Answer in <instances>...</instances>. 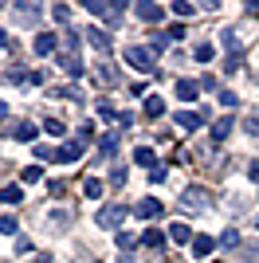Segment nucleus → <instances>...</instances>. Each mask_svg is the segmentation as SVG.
Returning a JSON list of instances; mask_svg holds the SVG:
<instances>
[{"label":"nucleus","mask_w":259,"mask_h":263,"mask_svg":"<svg viewBox=\"0 0 259 263\" xmlns=\"http://www.w3.org/2000/svg\"><path fill=\"white\" fill-rule=\"evenodd\" d=\"M196 90H200V83H193V79H181V83H177V99H181V102H193V99H196Z\"/></svg>","instance_id":"nucleus-10"},{"label":"nucleus","mask_w":259,"mask_h":263,"mask_svg":"<svg viewBox=\"0 0 259 263\" xmlns=\"http://www.w3.org/2000/svg\"><path fill=\"white\" fill-rule=\"evenodd\" d=\"M75 142L83 145V149L95 142V122H83V126H79V130H75Z\"/></svg>","instance_id":"nucleus-15"},{"label":"nucleus","mask_w":259,"mask_h":263,"mask_svg":"<svg viewBox=\"0 0 259 263\" xmlns=\"http://www.w3.org/2000/svg\"><path fill=\"white\" fill-rule=\"evenodd\" d=\"M24 252H32V240H28V236H16V255H24Z\"/></svg>","instance_id":"nucleus-33"},{"label":"nucleus","mask_w":259,"mask_h":263,"mask_svg":"<svg viewBox=\"0 0 259 263\" xmlns=\"http://www.w3.org/2000/svg\"><path fill=\"white\" fill-rule=\"evenodd\" d=\"M110 185H126V169H114V173H110Z\"/></svg>","instance_id":"nucleus-36"},{"label":"nucleus","mask_w":259,"mask_h":263,"mask_svg":"<svg viewBox=\"0 0 259 263\" xmlns=\"http://www.w3.org/2000/svg\"><path fill=\"white\" fill-rule=\"evenodd\" d=\"M220 44H224V47H228V51L236 55V47H239V40H236V32H224V35H220Z\"/></svg>","instance_id":"nucleus-31"},{"label":"nucleus","mask_w":259,"mask_h":263,"mask_svg":"<svg viewBox=\"0 0 259 263\" xmlns=\"http://www.w3.org/2000/svg\"><path fill=\"white\" fill-rule=\"evenodd\" d=\"M145 114H150V118H161V114H165V99L150 95V99H145Z\"/></svg>","instance_id":"nucleus-17"},{"label":"nucleus","mask_w":259,"mask_h":263,"mask_svg":"<svg viewBox=\"0 0 259 263\" xmlns=\"http://www.w3.org/2000/svg\"><path fill=\"white\" fill-rule=\"evenodd\" d=\"M138 16H141V24H157V20H165V8L161 4H138Z\"/></svg>","instance_id":"nucleus-5"},{"label":"nucleus","mask_w":259,"mask_h":263,"mask_svg":"<svg viewBox=\"0 0 259 263\" xmlns=\"http://www.w3.org/2000/svg\"><path fill=\"white\" fill-rule=\"evenodd\" d=\"M55 47H59L55 32H40V35H35V55H51Z\"/></svg>","instance_id":"nucleus-6"},{"label":"nucleus","mask_w":259,"mask_h":263,"mask_svg":"<svg viewBox=\"0 0 259 263\" xmlns=\"http://www.w3.org/2000/svg\"><path fill=\"white\" fill-rule=\"evenodd\" d=\"M220 102H224V106H236L239 95H236V90H220Z\"/></svg>","instance_id":"nucleus-32"},{"label":"nucleus","mask_w":259,"mask_h":263,"mask_svg":"<svg viewBox=\"0 0 259 263\" xmlns=\"http://www.w3.org/2000/svg\"><path fill=\"white\" fill-rule=\"evenodd\" d=\"M228 134H232V118H220V122L212 126V138H216V142H224Z\"/></svg>","instance_id":"nucleus-21"},{"label":"nucleus","mask_w":259,"mask_h":263,"mask_svg":"<svg viewBox=\"0 0 259 263\" xmlns=\"http://www.w3.org/2000/svg\"><path fill=\"white\" fill-rule=\"evenodd\" d=\"M20 197H24L20 185H4L0 189V200H4V204H20Z\"/></svg>","instance_id":"nucleus-16"},{"label":"nucleus","mask_w":259,"mask_h":263,"mask_svg":"<svg viewBox=\"0 0 259 263\" xmlns=\"http://www.w3.org/2000/svg\"><path fill=\"white\" fill-rule=\"evenodd\" d=\"M79 157H83V145H79V142H67V145L55 149V161H59V165H71V161H79Z\"/></svg>","instance_id":"nucleus-4"},{"label":"nucleus","mask_w":259,"mask_h":263,"mask_svg":"<svg viewBox=\"0 0 259 263\" xmlns=\"http://www.w3.org/2000/svg\"><path fill=\"white\" fill-rule=\"evenodd\" d=\"M83 193H86V197H102V181H98V177H86V181H83Z\"/></svg>","instance_id":"nucleus-23"},{"label":"nucleus","mask_w":259,"mask_h":263,"mask_svg":"<svg viewBox=\"0 0 259 263\" xmlns=\"http://www.w3.org/2000/svg\"><path fill=\"white\" fill-rule=\"evenodd\" d=\"M134 212L145 220V216H157V212H161V204H157V200H138V209H134Z\"/></svg>","instance_id":"nucleus-18"},{"label":"nucleus","mask_w":259,"mask_h":263,"mask_svg":"<svg viewBox=\"0 0 259 263\" xmlns=\"http://www.w3.org/2000/svg\"><path fill=\"white\" fill-rule=\"evenodd\" d=\"M150 181H153V185H161V181H165V165H157V169H150Z\"/></svg>","instance_id":"nucleus-35"},{"label":"nucleus","mask_w":259,"mask_h":263,"mask_svg":"<svg viewBox=\"0 0 259 263\" xmlns=\"http://www.w3.org/2000/svg\"><path fill=\"white\" fill-rule=\"evenodd\" d=\"M40 177H43V169H40V165H28V169L20 173V181H24V185H35Z\"/></svg>","instance_id":"nucleus-24"},{"label":"nucleus","mask_w":259,"mask_h":263,"mask_svg":"<svg viewBox=\"0 0 259 263\" xmlns=\"http://www.w3.org/2000/svg\"><path fill=\"white\" fill-rule=\"evenodd\" d=\"M134 161H138L141 169H157V157H153V149H145V145L134 149Z\"/></svg>","instance_id":"nucleus-13"},{"label":"nucleus","mask_w":259,"mask_h":263,"mask_svg":"<svg viewBox=\"0 0 259 263\" xmlns=\"http://www.w3.org/2000/svg\"><path fill=\"white\" fill-rule=\"evenodd\" d=\"M126 63L145 71V75H153V51H145V47H126Z\"/></svg>","instance_id":"nucleus-1"},{"label":"nucleus","mask_w":259,"mask_h":263,"mask_svg":"<svg viewBox=\"0 0 259 263\" xmlns=\"http://www.w3.org/2000/svg\"><path fill=\"white\" fill-rule=\"evenodd\" d=\"M12 134H16L20 142H32V138H35V134H40V130H35L32 122H20V126H16V130H12Z\"/></svg>","instance_id":"nucleus-20"},{"label":"nucleus","mask_w":259,"mask_h":263,"mask_svg":"<svg viewBox=\"0 0 259 263\" xmlns=\"http://www.w3.org/2000/svg\"><path fill=\"white\" fill-rule=\"evenodd\" d=\"M51 16H55L59 24H67V20H71V8H67V4H55V8H51Z\"/></svg>","instance_id":"nucleus-30"},{"label":"nucleus","mask_w":259,"mask_h":263,"mask_svg":"<svg viewBox=\"0 0 259 263\" xmlns=\"http://www.w3.org/2000/svg\"><path fill=\"white\" fill-rule=\"evenodd\" d=\"M122 220H126V209H122V204H110V209L98 212V224H102V228H122Z\"/></svg>","instance_id":"nucleus-3"},{"label":"nucleus","mask_w":259,"mask_h":263,"mask_svg":"<svg viewBox=\"0 0 259 263\" xmlns=\"http://www.w3.org/2000/svg\"><path fill=\"white\" fill-rule=\"evenodd\" d=\"M220 243H224V248H239V232H236V228H228L224 236H220Z\"/></svg>","instance_id":"nucleus-28"},{"label":"nucleus","mask_w":259,"mask_h":263,"mask_svg":"<svg viewBox=\"0 0 259 263\" xmlns=\"http://www.w3.org/2000/svg\"><path fill=\"white\" fill-rule=\"evenodd\" d=\"M59 63H63V71H67V75H83V63H79L75 55H59Z\"/></svg>","instance_id":"nucleus-19"},{"label":"nucleus","mask_w":259,"mask_h":263,"mask_svg":"<svg viewBox=\"0 0 259 263\" xmlns=\"http://www.w3.org/2000/svg\"><path fill=\"white\" fill-rule=\"evenodd\" d=\"M236 67H239V51H236V55H228V59H224V75H232Z\"/></svg>","instance_id":"nucleus-34"},{"label":"nucleus","mask_w":259,"mask_h":263,"mask_svg":"<svg viewBox=\"0 0 259 263\" xmlns=\"http://www.w3.org/2000/svg\"><path fill=\"white\" fill-rule=\"evenodd\" d=\"M59 44H63V47H67V55H71V51L79 47V35H75V32H63V35H59Z\"/></svg>","instance_id":"nucleus-27"},{"label":"nucleus","mask_w":259,"mask_h":263,"mask_svg":"<svg viewBox=\"0 0 259 263\" xmlns=\"http://www.w3.org/2000/svg\"><path fill=\"white\" fill-rule=\"evenodd\" d=\"M193 55H196V63H212L216 47H212V44H196V51H193Z\"/></svg>","instance_id":"nucleus-22"},{"label":"nucleus","mask_w":259,"mask_h":263,"mask_svg":"<svg viewBox=\"0 0 259 263\" xmlns=\"http://www.w3.org/2000/svg\"><path fill=\"white\" fill-rule=\"evenodd\" d=\"M173 16H177V20H189V16H193V4L177 0V4H173Z\"/></svg>","instance_id":"nucleus-25"},{"label":"nucleus","mask_w":259,"mask_h":263,"mask_svg":"<svg viewBox=\"0 0 259 263\" xmlns=\"http://www.w3.org/2000/svg\"><path fill=\"white\" fill-rule=\"evenodd\" d=\"M248 177H251V181H259V161H251V169H248Z\"/></svg>","instance_id":"nucleus-37"},{"label":"nucleus","mask_w":259,"mask_h":263,"mask_svg":"<svg viewBox=\"0 0 259 263\" xmlns=\"http://www.w3.org/2000/svg\"><path fill=\"white\" fill-rule=\"evenodd\" d=\"M43 130L51 134V138H63V122H55V118H47V122H43Z\"/></svg>","instance_id":"nucleus-29"},{"label":"nucleus","mask_w":259,"mask_h":263,"mask_svg":"<svg viewBox=\"0 0 259 263\" xmlns=\"http://www.w3.org/2000/svg\"><path fill=\"white\" fill-rule=\"evenodd\" d=\"M4 44H8V32H4V28H0V47H4Z\"/></svg>","instance_id":"nucleus-38"},{"label":"nucleus","mask_w":259,"mask_h":263,"mask_svg":"<svg viewBox=\"0 0 259 263\" xmlns=\"http://www.w3.org/2000/svg\"><path fill=\"white\" fill-rule=\"evenodd\" d=\"M16 228H20L16 216H0V232H4V236H16Z\"/></svg>","instance_id":"nucleus-26"},{"label":"nucleus","mask_w":259,"mask_h":263,"mask_svg":"<svg viewBox=\"0 0 259 263\" xmlns=\"http://www.w3.org/2000/svg\"><path fill=\"white\" fill-rule=\"evenodd\" d=\"M177 204H181V209H208V189H200V185L184 189Z\"/></svg>","instance_id":"nucleus-2"},{"label":"nucleus","mask_w":259,"mask_h":263,"mask_svg":"<svg viewBox=\"0 0 259 263\" xmlns=\"http://www.w3.org/2000/svg\"><path fill=\"white\" fill-rule=\"evenodd\" d=\"M212 252H216V240H212V236H193V255L205 259V255H212Z\"/></svg>","instance_id":"nucleus-9"},{"label":"nucleus","mask_w":259,"mask_h":263,"mask_svg":"<svg viewBox=\"0 0 259 263\" xmlns=\"http://www.w3.org/2000/svg\"><path fill=\"white\" fill-rule=\"evenodd\" d=\"M169 240H173V243H193V232H189V224L173 220V224H169Z\"/></svg>","instance_id":"nucleus-7"},{"label":"nucleus","mask_w":259,"mask_h":263,"mask_svg":"<svg viewBox=\"0 0 259 263\" xmlns=\"http://www.w3.org/2000/svg\"><path fill=\"white\" fill-rule=\"evenodd\" d=\"M200 114H193V110H181V114H177V126H181V130H200Z\"/></svg>","instance_id":"nucleus-12"},{"label":"nucleus","mask_w":259,"mask_h":263,"mask_svg":"<svg viewBox=\"0 0 259 263\" xmlns=\"http://www.w3.org/2000/svg\"><path fill=\"white\" fill-rule=\"evenodd\" d=\"M86 40H90L95 51H110V35L102 32V28H86Z\"/></svg>","instance_id":"nucleus-8"},{"label":"nucleus","mask_w":259,"mask_h":263,"mask_svg":"<svg viewBox=\"0 0 259 263\" xmlns=\"http://www.w3.org/2000/svg\"><path fill=\"white\" fill-rule=\"evenodd\" d=\"M141 243L157 252V248H165V236H161V232H157V228H145V232H141Z\"/></svg>","instance_id":"nucleus-14"},{"label":"nucleus","mask_w":259,"mask_h":263,"mask_svg":"<svg viewBox=\"0 0 259 263\" xmlns=\"http://www.w3.org/2000/svg\"><path fill=\"white\" fill-rule=\"evenodd\" d=\"M114 149H118V134H102L98 138V157H114Z\"/></svg>","instance_id":"nucleus-11"}]
</instances>
